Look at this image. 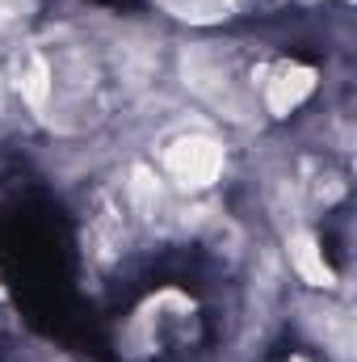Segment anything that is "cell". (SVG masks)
<instances>
[{"label":"cell","instance_id":"obj_1","mask_svg":"<svg viewBox=\"0 0 357 362\" xmlns=\"http://www.w3.org/2000/svg\"><path fill=\"white\" fill-rule=\"evenodd\" d=\"M181 76H185V85L198 93L219 118H231V122H253V118H257V114H253V97L240 89V81L231 76V68L219 64L206 47L185 51Z\"/></svg>","mask_w":357,"mask_h":362},{"label":"cell","instance_id":"obj_2","mask_svg":"<svg viewBox=\"0 0 357 362\" xmlns=\"http://www.w3.org/2000/svg\"><path fill=\"white\" fill-rule=\"evenodd\" d=\"M160 165H164V177L173 181L177 189H206V185H214L223 177L227 152L210 135H185V139H173L164 148Z\"/></svg>","mask_w":357,"mask_h":362},{"label":"cell","instance_id":"obj_3","mask_svg":"<svg viewBox=\"0 0 357 362\" xmlns=\"http://www.w3.org/2000/svg\"><path fill=\"white\" fill-rule=\"evenodd\" d=\"M315 89V72L303 68V64H277L261 85V97H265V110L273 118H286L290 110H298Z\"/></svg>","mask_w":357,"mask_h":362},{"label":"cell","instance_id":"obj_4","mask_svg":"<svg viewBox=\"0 0 357 362\" xmlns=\"http://www.w3.org/2000/svg\"><path fill=\"white\" fill-rule=\"evenodd\" d=\"M17 89L34 114L51 110V59L42 51H25L17 59Z\"/></svg>","mask_w":357,"mask_h":362},{"label":"cell","instance_id":"obj_5","mask_svg":"<svg viewBox=\"0 0 357 362\" xmlns=\"http://www.w3.org/2000/svg\"><path fill=\"white\" fill-rule=\"evenodd\" d=\"M290 262H294V270L303 274V282H311V286H328L332 282V274H328L324 257H320V245L307 232L290 236Z\"/></svg>","mask_w":357,"mask_h":362},{"label":"cell","instance_id":"obj_6","mask_svg":"<svg viewBox=\"0 0 357 362\" xmlns=\"http://www.w3.org/2000/svg\"><path fill=\"white\" fill-rule=\"evenodd\" d=\"M156 4L181 21H214L227 8V0H156Z\"/></svg>","mask_w":357,"mask_h":362}]
</instances>
